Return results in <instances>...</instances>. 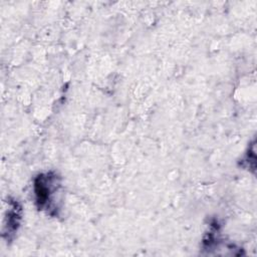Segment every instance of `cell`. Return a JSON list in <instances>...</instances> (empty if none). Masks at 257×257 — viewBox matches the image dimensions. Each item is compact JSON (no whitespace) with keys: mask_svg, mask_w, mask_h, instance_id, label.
I'll use <instances>...</instances> for the list:
<instances>
[{"mask_svg":"<svg viewBox=\"0 0 257 257\" xmlns=\"http://www.w3.org/2000/svg\"><path fill=\"white\" fill-rule=\"evenodd\" d=\"M58 181L55 175L41 174L34 182V194L35 200L39 208H50L53 202V196L58 189Z\"/></svg>","mask_w":257,"mask_h":257,"instance_id":"cell-1","label":"cell"}]
</instances>
